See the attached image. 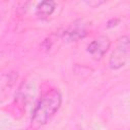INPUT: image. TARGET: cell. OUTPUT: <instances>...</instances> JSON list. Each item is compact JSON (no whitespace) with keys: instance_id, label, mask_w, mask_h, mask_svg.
Wrapping results in <instances>:
<instances>
[{"instance_id":"cell-7","label":"cell","mask_w":130,"mask_h":130,"mask_svg":"<svg viewBox=\"0 0 130 130\" xmlns=\"http://www.w3.org/2000/svg\"><path fill=\"white\" fill-rule=\"evenodd\" d=\"M89 6L91 7H96V6H100L101 4H103L105 2V0H84Z\"/></svg>"},{"instance_id":"cell-6","label":"cell","mask_w":130,"mask_h":130,"mask_svg":"<svg viewBox=\"0 0 130 130\" xmlns=\"http://www.w3.org/2000/svg\"><path fill=\"white\" fill-rule=\"evenodd\" d=\"M119 22H120V18H112L107 22V27L108 28L115 27V26H117L119 24Z\"/></svg>"},{"instance_id":"cell-4","label":"cell","mask_w":130,"mask_h":130,"mask_svg":"<svg viewBox=\"0 0 130 130\" xmlns=\"http://www.w3.org/2000/svg\"><path fill=\"white\" fill-rule=\"evenodd\" d=\"M87 34H88V30H87L86 24L83 23V21H76L71 25H69L67 28H65L61 37L65 42L71 43V42H77L81 39H84L87 36Z\"/></svg>"},{"instance_id":"cell-1","label":"cell","mask_w":130,"mask_h":130,"mask_svg":"<svg viewBox=\"0 0 130 130\" xmlns=\"http://www.w3.org/2000/svg\"><path fill=\"white\" fill-rule=\"evenodd\" d=\"M61 104L62 95L60 91L56 88L48 90L36 104L31 114V123L37 126L47 124L59 110Z\"/></svg>"},{"instance_id":"cell-2","label":"cell","mask_w":130,"mask_h":130,"mask_svg":"<svg viewBox=\"0 0 130 130\" xmlns=\"http://www.w3.org/2000/svg\"><path fill=\"white\" fill-rule=\"evenodd\" d=\"M129 38L127 36L120 38L117 47L113 50L109 59V66L111 69L118 70L126 65L129 56Z\"/></svg>"},{"instance_id":"cell-3","label":"cell","mask_w":130,"mask_h":130,"mask_svg":"<svg viewBox=\"0 0 130 130\" xmlns=\"http://www.w3.org/2000/svg\"><path fill=\"white\" fill-rule=\"evenodd\" d=\"M111 47V41L107 36H101L91 41L87 46V52L96 61L101 60Z\"/></svg>"},{"instance_id":"cell-5","label":"cell","mask_w":130,"mask_h":130,"mask_svg":"<svg viewBox=\"0 0 130 130\" xmlns=\"http://www.w3.org/2000/svg\"><path fill=\"white\" fill-rule=\"evenodd\" d=\"M55 9L56 2L54 0H42L36 8V15L40 19H47L53 14Z\"/></svg>"}]
</instances>
